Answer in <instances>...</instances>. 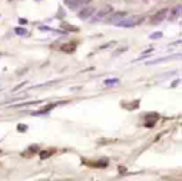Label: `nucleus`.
I'll return each instance as SVG.
<instances>
[{
	"mask_svg": "<svg viewBox=\"0 0 182 181\" xmlns=\"http://www.w3.org/2000/svg\"><path fill=\"white\" fill-rule=\"evenodd\" d=\"M95 13H96V9L94 6H86V8H83V10H80L77 16L80 19H87V18H91Z\"/></svg>",
	"mask_w": 182,
	"mask_h": 181,
	"instance_id": "20e7f679",
	"label": "nucleus"
},
{
	"mask_svg": "<svg viewBox=\"0 0 182 181\" xmlns=\"http://www.w3.org/2000/svg\"><path fill=\"white\" fill-rule=\"evenodd\" d=\"M91 0H65V4L70 9H77V8H83L86 4H89Z\"/></svg>",
	"mask_w": 182,
	"mask_h": 181,
	"instance_id": "7ed1b4c3",
	"label": "nucleus"
},
{
	"mask_svg": "<svg viewBox=\"0 0 182 181\" xmlns=\"http://www.w3.org/2000/svg\"><path fill=\"white\" fill-rule=\"evenodd\" d=\"M75 49H76V45H75L74 43H66V44H63V45H61V51L67 53V54L74 53Z\"/></svg>",
	"mask_w": 182,
	"mask_h": 181,
	"instance_id": "423d86ee",
	"label": "nucleus"
},
{
	"mask_svg": "<svg viewBox=\"0 0 182 181\" xmlns=\"http://www.w3.org/2000/svg\"><path fill=\"white\" fill-rule=\"evenodd\" d=\"M160 38H162V33L161 31H156V33H152L150 35V39L151 40H157V39H160Z\"/></svg>",
	"mask_w": 182,
	"mask_h": 181,
	"instance_id": "4468645a",
	"label": "nucleus"
},
{
	"mask_svg": "<svg viewBox=\"0 0 182 181\" xmlns=\"http://www.w3.org/2000/svg\"><path fill=\"white\" fill-rule=\"evenodd\" d=\"M114 12V8L111 6V5H106V6H104L101 10H99L97 12V14H96V19L99 20V19H102V18H105V16H107L109 14H111Z\"/></svg>",
	"mask_w": 182,
	"mask_h": 181,
	"instance_id": "39448f33",
	"label": "nucleus"
},
{
	"mask_svg": "<svg viewBox=\"0 0 182 181\" xmlns=\"http://www.w3.org/2000/svg\"><path fill=\"white\" fill-rule=\"evenodd\" d=\"M145 20L144 16L141 15H136V16H130V18H122L121 20L116 23L117 26H121V28H134V26H137L140 25Z\"/></svg>",
	"mask_w": 182,
	"mask_h": 181,
	"instance_id": "f257e3e1",
	"label": "nucleus"
},
{
	"mask_svg": "<svg viewBox=\"0 0 182 181\" xmlns=\"http://www.w3.org/2000/svg\"><path fill=\"white\" fill-rule=\"evenodd\" d=\"M51 154H53V150H43L40 153V156H41V159H47L51 156Z\"/></svg>",
	"mask_w": 182,
	"mask_h": 181,
	"instance_id": "ddd939ff",
	"label": "nucleus"
},
{
	"mask_svg": "<svg viewBox=\"0 0 182 181\" xmlns=\"http://www.w3.org/2000/svg\"><path fill=\"white\" fill-rule=\"evenodd\" d=\"M104 83H105V85H106L107 87H111V86L117 85V84H119V80H117V79H106Z\"/></svg>",
	"mask_w": 182,
	"mask_h": 181,
	"instance_id": "9d476101",
	"label": "nucleus"
},
{
	"mask_svg": "<svg viewBox=\"0 0 182 181\" xmlns=\"http://www.w3.org/2000/svg\"><path fill=\"white\" fill-rule=\"evenodd\" d=\"M19 21L21 23V24H26V20L25 19H19Z\"/></svg>",
	"mask_w": 182,
	"mask_h": 181,
	"instance_id": "dca6fc26",
	"label": "nucleus"
},
{
	"mask_svg": "<svg viewBox=\"0 0 182 181\" xmlns=\"http://www.w3.org/2000/svg\"><path fill=\"white\" fill-rule=\"evenodd\" d=\"M61 28H63V29H66V30H69V31H77V30H79L76 26H73V25L66 24V23H63V24H61Z\"/></svg>",
	"mask_w": 182,
	"mask_h": 181,
	"instance_id": "f8f14e48",
	"label": "nucleus"
},
{
	"mask_svg": "<svg viewBox=\"0 0 182 181\" xmlns=\"http://www.w3.org/2000/svg\"><path fill=\"white\" fill-rule=\"evenodd\" d=\"M26 125H19L18 126V130H19V131H26Z\"/></svg>",
	"mask_w": 182,
	"mask_h": 181,
	"instance_id": "2eb2a0df",
	"label": "nucleus"
},
{
	"mask_svg": "<svg viewBox=\"0 0 182 181\" xmlns=\"http://www.w3.org/2000/svg\"><path fill=\"white\" fill-rule=\"evenodd\" d=\"M15 34L19 35V36H25L28 34V30L25 28H15Z\"/></svg>",
	"mask_w": 182,
	"mask_h": 181,
	"instance_id": "9b49d317",
	"label": "nucleus"
},
{
	"mask_svg": "<svg viewBox=\"0 0 182 181\" xmlns=\"http://www.w3.org/2000/svg\"><path fill=\"white\" fill-rule=\"evenodd\" d=\"M172 56H166V58H162V59H157V60H152V61H147V65H154V64H158V63H164V61H168L171 60Z\"/></svg>",
	"mask_w": 182,
	"mask_h": 181,
	"instance_id": "1a4fd4ad",
	"label": "nucleus"
},
{
	"mask_svg": "<svg viewBox=\"0 0 182 181\" xmlns=\"http://www.w3.org/2000/svg\"><path fill=\"white\" fill-rule=\"evenodd\" d=\"M124 16H126V12H117V13H115V14H112V19H111V21H112L114 24H116L117 23V20H121Z\"/></svg>",
	"mask_w": 182,
	"mask_h": 181,
	"instance_id": "0eeeda50",
	"label": "nucleus"
},
{
	"mask_svg": "<svg viewBox=\"0 0 182 181\" xmlns=\"http://www.w3.org/2000/svg\"><path fill=\"white\" fill-rule=\"evenodd\" d=\"M0 56H2V53H0Z\"/></svg>",
	"mask_w": 182,
	"mask_h": 181,
	"instance_id": "f3484780",
	"label": "nucleus"
},
{
	"mask_svg": "<svg viewBox=\"0 0 182 181\" xmlns=\"http://www.w3.org/2000/svg\"><path fill=\"white\" fill-rule=\"evenodd\" d=\"M167 13H168V9H161L158 10V12L152 16V19H151V24H160V23H162L164 20L166 19L167 16Z\"/></svg>",
	"mask_w": 182,
	"mask_h": 181,
	"instance_id": "f03ea898",
	"label": "nucleus"
},
{
	"mask_svg": "<svg viewBox=\"0 0 182 181\" xmlns=\"http://www.w3.org/2000/svg\"><path fill=\"white\" fill-rule=\"evenodd\" d=\"M180 13H181V5H177L176 8L172 9V12H171V20H176L178 16H180Z\"/></svg>",
	"mask_w": 182,
	"mask_h": 181,
	"instance_id": "6e6552de",
	"label": "nucleus"
}]
</instances>
